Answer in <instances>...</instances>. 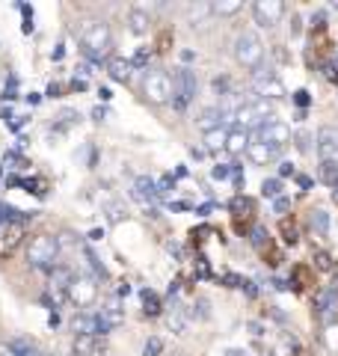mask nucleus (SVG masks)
<instances>
[{"label":"nucleus","mask_w":338,"mask_h":356,"mask_svg":"<svg viewBox=\"0 0 338 356\" xmlns=\"http://www.w3.org/2000/svg\"><path fill=\"white\" fill-rule=\"evenodd\" d=\"M81 42H83V51L86 57L92 60H104L110 54V44H113V33H110V24L107 21H86L83 30H81Z\"/></svg>","instance_id":"1"},{"label":"nucleus","mask_w":338,"mask_h":356,"mask_svg":"<svg viewBox=\"0 0 338 356\" xmlns=\"http://www.w3.org/2000/svg\"><path fill=\"white\" fill-rule=\"evenodd\" d=\"M232 54H234V60H238V65H243V69H258V65L264 63V42H261V36L258 33H252V30H243L238 39H234V48H232Z\"/></svg>","instance_id":"2"},{"label":"nucleus","mask_w":338,"mask_h":356,"mask_svg":"<svg viewBox=\"0 0 338 356\" xmlns=\"http://www.w3.org/2000/svg\"><path fill=\"white\" fill-rule=\"evenodd\" d=\"M60 259V241L51 235H36L27 243V261L36 270H54V261Z\"/></svg>","instance_id":"3"},{"label":"nucleus","mask_w":338,"mask_h":356,"mask_svg":"<svg viewBox=\"0 0 338 356\" xmlns=\"http://www.w3.org/2000/svg\"><path fill=\"white\" fill-rule=\"evenodd\" d=\"M232 119L238 122L234 128H241V131L250 134L252 128H261L267 119H273V104L264 102V98H255V102H250V104H241L238 113H234Z\"/></svg>","instance_id":"4"},{"label":"nucleus","mask_w":338,"mask_h":356,"mask_svg":"<svg viewBox=\"0 0 338 356\" xmlns=\"http://www.w3.org/2000/svg\"><path fill=\"white\" fill-rule=\"evenodd\" d=\"M143 92L152 104H169L172 102V77H169L166 69H152L145 72L143 81Z\"/></svg>","instance_id":"5"},{"label":"nucleus","mask_w":338,"mask_h":356,"mask_svg":"<svg viewBox=\"0 0 338 356\" xmlns=\"http://www.w3.org/2000/svg\"><path fill=\"white\" fill-rule=\"evenodd\" d=\"M199 92V81H196V72L190 65H182L175 74H172V104L178 110H187V104L196 98Z\"/></svg>","instance_id":"6"},{"label":"nucleus","mask_w":338,"mask_h":356,"mask_svg":"<svg viewBox=\"0 0 338 356\" xmlns=\"http://www.w3.org/2000/svg\"><path fill=\"white\" fill-rule=\"evenodd\" d=\"M24 235H27V226H24V220L21 217L0 220V259L15 255V250L24 243Z\"/></svg>","instance_id":"7"},{"label":"nucleus","mask_w":338,"mask_h":356,"mask_svg":"<svg viewBox=\"0 0 338 356\" xmlns=\"http://www.w3.org/2000/svg\"><path fill=\"white\" fill-rule=\"evenodd\" d=\"M65 294H69V300H72L77 309H89L98 300V285H95L92 276L77 273V276H72L69 288H65Z\"/></svg>","instance_id":"8"},{"label":"nucleus","mask_w":338,"mask_h":356,"mask_svg":"<svg viewBox=\"0 0 338 356\" xmlns=\"http://www.w3.org/2000/svg\"><path fill=\"white\" fill-rule=\"evenodd\" d=\"M252 86H255V92L264 98V102H270V98H285L288 95V89H285V83L276 77V72L270 69H264V65H258V69L252 72Z\"/></svg>","instance_id":"9"},{"label":"nucleus","mask_w":338,"mask_h":356,"mask_svg":"<svg viewBox=\"0 0 338 356\" xmlns=\"http://www.w3.org/2000/svg\"><path fill=\"white\" fill-rule=\"evenodd\" d=\"M255 140H258V143H264V146H270V149L282 152L291 140H294V134H291V128H288L282 119H267L264 125L258 128V137H255Z\"/></svg>","instance_id":"10"},{"label":"nucleus","mask_w":338,"mask_h":356,"mask_svg":"<svg viewBox=\"0 0 338 356\" xmlns=\"http://www.w3.org/2000/svg\"><path fill=\"white\" fill-rule=\"evenodd\" d=\"M282 15H285V3L282 0H255L252 3V18L258 27H276Z\"/></svg>","instance_id":"11"},{"label":"nucleus","mask_w":338,"mask_h":356,"mask_svg":"<svg viewBox=\"0 0 338 356\" xmlns=\"http://www.w3.org/2000/svg\"><path fill=\"white\" fill-rule=\"evenodd\" d=\"M314 149H318L321 161H338V128L323 125L314 140Z\"/></svg>","instance_id":"12"},{"label":"nucleus","mask_w":338,"mask_h":356,"mask_svg":"<svg viewBox=\"0 0 338 356\" xmlns=\"http://www.w3.org/2000/svg\"><path fill=\"white\" fill-rule=\"evenodd\" d=\"M246 158H250L252 163H258V166H267V163H273L279 158V152L264 146V143H258V140H250V146H246Z\"/></svg>","instance_id":"13"},{"label":"nucleus","mask_w":338,"mask_h":356,"mask_svg":"<svg viewBox=\"0 0 338 356\" xmlns=\"http://www.w3.org/2000/svg\"><path fill=\"white\" fill-rule=\"evenodd\" d=\"M166 327L175 332V336H184L187 327H190V318H187V309L182 303H172V309L166 312Z\"/></svg>","instance_id":"14"},{"label":"nucleus","mask_w":338,"mask_h":356,"mask_svg":"<svg viewBox=\"0 0 338 356\" xmlns=\"http://www.w3.org/2000/svg\"><path fill=\"white\" fill-rule=\"evenodd\" d=\"M131 60H125V57H110L107 60V74L113 77L116 83H128L131 81Z\"/></svg>","instance_id":"15"},{"label":"nucleus","mask_w":338,"mask_h":356,"mask_svg":"<svg viewBox=\"0 0 338 356\" xmlns=\"http://www.w3.org/2000/svg\"><path fill=\"white\" fill-rule=\"evenodd\" d=\"M134 196H137L140 202H154V199H157V184H154V178L137 175V181H134Z\"/></svg>","instance_id":"16"},{"label":"nucleus","mask_w":338,"mask_h":356,"mask_svg":"<svg viewBox=\"0 0 338 356\" xmlns=\"http://www.w3.org/2000/svg\"><path fill=\"white\" fill-rule=\"evenodd\" d=\"M250 134L246 131H241V128H232L229 131V137H225V152L229 154H243L246 152V146H250Z\"/></svg>","instance_id":"17"},{"label":"nucleus","mask_w":338,"mask_h":356,"mask_svg":"<svg viewBox=\"0 0 338 356\" xmlns=\"http://www.w3.org/2000/svg\"><path fill=\"white\" fill-rule=\"evenodd\" d=\"M318 312L323 318H332L338 312V288H323L318 294Z\"/></svg>","instance_id":"18"},{"label":"nucleus","mask_w":338,"mask_h":356,"mask_svg":"<svg viewBox=\"0 0 338 356\" xmlns=\"http://www.w3.org/2000/svg\"><path fill=\"white\" fill-rule=\"evenodd\" d=\"M128 21H131V30L137 33V36H145L149 27H152V15H149V9H143V6H134Z\"/></svg>","instance_id":"19"},{"label":"nucleus","mask_w":338,"mask_h":356,"mask_svg":"<svg viewBox=\"0 0 338 356\" xmlns=\"http://www.w3.org/2000/svg\"><path fill=\"white\" fill-rule=\"evenodd\" d=\"M223 113H220V107H208V110H202V113H199V119H196V125L202 128V131H214V128H220L223 125Z\"/></svg>","instance_id":"20"},{"label":"nucleus","mask_w":338,"mask_h":356,"mask_svg":"<svg viewBox=\"0 0 338 356\" xmlns=\"http://www.w3.org/2000/svg\"><path fill=\"white\" fill-rule=\"evenodd\" d=\"M72 350H74V356H98V339L95 336H74Z\"/></svg>","instance_id":"21"},{"label":"nucleus","mask_w":338,"mask_h":356,"mask_svg":"<svg viewBox=\"0 0 338 356\" xmlns=\"http://www.w3.org/2000/svg\"><path fill=\"white\" fill-rule=\"evenodd\" d=\"M208 6H211V15H238L243 9L241 0H211Z\"/></svg>","instance_id":"22"},{"label":"nucleus","mask_w":338,"mask_h":356,"mask_svg":"<svg viewBox=\"0 0 338 356\" xmlns=\"http://www.w3.org/2000/svg\"><path fill=\"white\" fill-rule=\"evenodd\" d=\"M225 137H229V128H214V131H208L205 134V149L208 152H220V149H225Z\"/></svg>","instance_id":"23"},{"label":"nucleus","mask_w":338,"mask_h":356,"mask_svg":"<svg viewBox=\"0 0 338 356\" xmlns=\"http://www.w3.org/2000/svg\"><path fill=\"white\" fill-rule=\"evenodd\" d=\"M6 348L13 350L15 356H39V348H36V344H33L30 339H13V341L6 344Z\"/></svg>","instance_id":"24"},{"label":"nucleus","mask_w":338,"mask_h":356,"mask_svg":"<svg viewBox=\"0 0 338 356\" xmlns=\"http://www.w3.org/2000/svg\"><path fill=\"white\" fill-rule=\"evenodd\" d=\"M140 297H143V306H145L143 312H145V315H161V297H157L152 288H143Z\"/></svg>","instance_id":"25"},{"label":"nucleus","mask_w":338,"mask_h":356,"mask_svg":"<svg viewBox=\"0 0 338 356\" xmlns=\"http://www.w3.org/2000/svg\"><path fill=\"white\" fill-rule=\"evenodd\" d=\"M321 181L338 187V161H321Z\"/></svg>","instance_id":"26"},{"label":"nucleus","mask_w":338,"mask_h":356,"mask_svg":"<svg viewBox=\"0 0 338 356\" xmlns=\"http://www.w3.org/2000/svg\"><path fill=\"white\" fill-rule=\"evenodd\" d=\"M187 15H190V21H193V27L199 24V27H205V21L211 18V6L208 3H193L187 9Z\"/></svg>","instance_id":"27"},{"label":"nucleus","mask_w":338,"mask_h":356,"mask_svg":"<svg viewBox=\"0 0 338 356\" xmlns=\"http://www.w3.org/2000/svg\"><path fill=\"white\" fill-rule=\"evenodd\" d=\"M101 318H104L110 327H119L122 321H125V315H122V309H119L116 300H113V303H107L104 309H101Z\"/></svg>","instance_id":"28"},{"label":"nucleus","mask_w":338,"mask_h":356,"mask_svg":"<svg viewBox=\"0 0 338 356\" xmlns=\"http://www.w3.org/2000/svg\"><path fill=\"white\" fill-rule=\"evenodd\" d=\"M261 196L264 199H279L282 196V181L279 178H264L261 181Z\"/></svg>","instance_id":"29"},{"label":"nucleus","mask_w":338,"mask_h":356,"mask_svg":"<svg viewBox=\"0 0 338 356\" xmlns=\"http://www.w3.org/2000/svg\"><path fill=\"white\" fill-rule=\"evenodd\" d=\"M72 330L77 336H92V315H77L72 321Z\"/></svg>","instance_id":"30"},{"label":"nucleus","mask_w":338,"mask_h":356,"mask_svg":"<svg viewBox=\"0 0 338 356\" xmlns=\"http://www.w3.org/2000/svg\"><path fill=\"white\" fill-rule=\"evenodd\" d=\"M312 226H314L318 235H326V232H330V214H326V211H314V214H312Z\"/></svg>","instance_id":"31"},{"label":"nucleus","mask_w":338,"mask_h":356,"mask_svg":"<svg viewBox=\"0 0 338 356\" xmlns=\"http://www.w3.org/2000/svg\"><path fill=\"white\" fill-rule=\"evenodd\" d=\"M143 356H163V339L152 336L149 341L143 344Z\"/></svg>","instance_id":"32"},{"label":"nucleus","mask_w":338,"mask_h":356,"mask_svg":"<svg viewBox=\"0 0 338 356\" xmlns=\"http://www.w3.org/2000/svg\"><path fill=\"white\" fill-rule=\"evenodd\" d=\"M314 264H318V270H332V255L318 250V252H314Z\"/></svg>","instance_id":"33"},{"label":"nucleus","mask_w":338,"mask_h":356,"mask_svg":"<svg viewBox=\"0 0 338 356\" xmlns=\"http://www.w3.org/2000/svg\"><path fill=\"white\" fill-rule=\"evenodd\" d=\"M229 175H232V166H225V163H220V166H214V170H211L214 181H223V178H229Z\"/></svg>","instance_id":"34"},{"label":"nucleus","mask_w":338,"mask_h":356,"mask_svg":"<svg viewBox=\"0 0 338 356\" xmlns=\"http://www.w3.org/2000/svg\"><path fill=\"white\" fill-rule=\"evenodd\" d=\"M104 208H107V217H110V222H119V220H122V208H119V202H107Z\"/></svg>","instance_id":"35"},{"label":"nucleus","mask_w":338,"mask_h":356,"mask_svg":"<svg viewBox=\"0 0 338 356\" xmlns=\"http://www.w3.org/2000/svg\"><path fill=\"white\" fill-rule=\"evenodd\" d=\"M282 235H285V243H297V229L288 226V220L282 222Z\"/></svg>","instance_id":"36"},{"label":"nucleus","mask_w":338,"mask_h":356,"mask_svg":"<svg viewBox=\"0 0 338 356\" xmlns=\"http://www.w3.org/2000/svg\"><path fill=\"white\" fill-rule=\"evenodd\" d=\"M294 140H297V149H300V152H309V149H312V146H309V140H312V137H309L306 131H300Z\"/></svg>","instance_id":"37"},{"label":"nucleus","mask_w":338,"mask_h":356,"mask_svg":"<svg viewBox=\"0 0 338 356\" xmlns=\"http://www.w3.org/2000/svg\"><path fill=\"white\" fill-rule=\"evenodd\" d=\"M264 238H267V232L261 226H255L252 229V243H255V247H264Z\"/></svg>","instance_id":"38"},{"label":"nucleus","mask_w":338,"mask_h":356,"mask_svg":"<svg viewBox=\"0 0 338 356\" xmlns=\"http://www.w3.org/2000/svg\"><path fill=\"white\" fill-rule=\"evenodd\" d=\"M175 181H172V175H166V178H161V181H157V196L161 193H169V187H172Z\"/></svg>","instance_id":"39"},{"label":"nucleus","mask_w":338,"mask_h":356,"mask_svg":"<svg viewBox=\"0 0 338 356\" xmlns=\"http://www.w3.org/2000/svg\"><path fill=\"white\" fill-rule=\"evenodd\" d=\"M273 205H276V211L282 214V211H288L291 208V199H285V196H279V199H273Z\"/></svg>","instance_id":"40"},{"label":"nucleus","mask_w":338,"mask_h":356,"mask_svg":"<svg viewBox=\"0 0 338 356\" xmlns=\"http://www.w3.org/2000/svg\"><path fill=\"white\" fill-rule=\"evenodd\" d=\"M294 102H297L300 107H306V104H309V92H306V89H300V92H294Z\"/></svg>","instance_id":"41"},{"label":"nucleus","mask_w":338,"mask_h":356,"mask_svg":"<svg viewBox=\"0 0 338 356\" xmlns=\"http://www.w3.org/2000/svg\"><path fill=\"white\" fill-rule=\"evenodd\" d=\"M279 175H282V178H285V175H294V163H288V161L279 163Z\"/></svg>","instance_id":"42"},{"label":"nucleus","mask_w":338,"mask_h":356,"mask_svg":"<svg viewBox=\"0 0 338 356\" xmlns=\"http://www.w3.org/2000/svg\"><path fill=\"white\" fill-rule=\"evenodd\" d=\"M15 86H18V81L9 77V89H3V98H15Z\"/></svg>","instance_id":"43"},{"label":"nucleus","mask_w":338,"mask_h":356,"mask_svg":"<svg viewBox=\"0 0 338 356\" xmlns=\"http://www.w3.org/2000/svg\"><path fill=\"white\" fill-rule=\"evenodd\" d=\"M104 116H107V110H104V107H95V110H92V119H95V122H101Z\"/></svg>","instance_id":"44"},{"label":"nucleus","mask_w":338,"mask_h":356,"mask_svg":"<svg viewBox=\"0 0 338 356\" xmlns=\"http://www.w3.org/2000/svg\"><path fill=\"white\" fill-rule=\"evenodd\" d=\"M297 181H300V187H303V191H309V187H312V178H309V175H300Z\"/></svg>","instance_id":"45"},{"label":"nucleus","mask_w":338,"mask_h":356,"mask_svg":"<svg viewBox=\"0 0 338 356\" xmlns=\"http://www.w3.org/2000/svg\"><path fill=\"white\" fill-rule=\"evenodd\" d=\"M89 238H92V241H101V238H104V232H101V229H92V232H89Z\"/></svg>","instance_id":"46"},{"label":"nucleus","mask_w":338,"mask_h":356,"mask_svg":"<svg viewBox=\"0 0 338 356\" xmlns=\"http://www.w3.org/2000/svg\"><path fill=\"white\" fill-rule=\"evenodd\" d=\"M48 95H51V98H56V95H60V86L51 83V86H48Z\"/></svg>","instance_id":"47"},{"label":"nucleus","mask_w":338,"mask_h":356,"mask_svg":"<svg viewBox=\"0 0 338 356\" xmlns=\"http://www.w3.org/2000/svg\"><path fill=\"white\" fill-rule=\"evenodd\" d=\"M0 356H15L13 350H9V348H3V350H0Z\"/></svg>","instance_id":"48"},{"label":"nucleus","mask_w":338,"mask_h":356,"mask_svg":"<svg viewBox=\"0 0 338 356\" xmlns=\"http://www.w3.org/2000/svg\"><path fill=\"white\" fill-rule=\"evenodd\" d=\"M39 356H56V353H39Z\"/></svg>","instance_id":"49"},{"label":"nucleus","mask_w":338,"mask_h":356,"mask_svg":"<svg viewBox=\"0 0 338 356\" xmlns=\"http://www.w3.org/2000/svg\"><path fill=\"white\" fill-rule=\"evenodd\" d=\"M332 6H335V9H338V0H335V3H332Z\"/></svg>","instance_id":"50"},{"label":"nucleus","mask_w":338,"mask_h":356,"mask_svg":"<svg viewBox=\"0 0 338 356\" xmlns=\"http://www.w3.org/2000/svg\"><path fill=\"white\" fill-rule=\"evenodd\" d=\"M0 175H3V166H0Z\"/></svg>","instance_id":"51"},{"label":"nucleus","mask_w":338,"mask_h":356,"mask_svg":"<svg viewBox=\"0 0 338 356\" xmlns=\"http://www.w3.org/2000/svg\"><path fill=\"white\" fill-rule=\"evenodd\" d=\"M172 356H182V353H172Z\"/></svg>","instance_id":"52"},{"label":"nucleus","mask_w":338,"mask_h":356,"mask_svg":"<svg viewBox=\"0 0 338 356\" xmlns=\"http://www.w3.org/2000/svg\"><path fill=\"white\" fill-rule=\"evenodd\" d=\"M104 356H113V353H104Z\"/></svg>","instance_id":"53"}]
</instances>
